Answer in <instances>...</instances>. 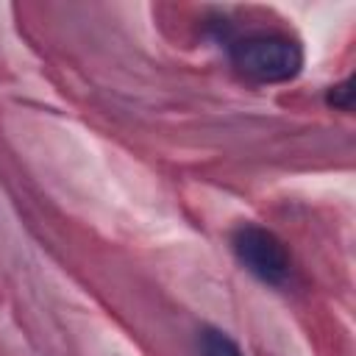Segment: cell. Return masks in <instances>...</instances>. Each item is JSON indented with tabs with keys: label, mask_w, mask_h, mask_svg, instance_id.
<instances>
[{
	"label": "cell",
	"mask_w": 356,
	"mask_h": 356,
	"mask_svg": "<svg viewBox=\"0 0 356 356\" xmlns=\"http://www.w3.org/2000/svg\"><path fill=\"white\" fill-rule=\"evenodd\" d=\"M234 70L253 83H284L303 70V47L284 31H250L228 39Z\"/></svg>",
	"instance_id": "obj_1"
},
{
	"label": "cell",
	"mask_w": 356,
	"mask_h": 356,
	"mask_svg": "<svg viewBox=\"0 0 356 356\" xmlns=\"http://www.w3.org/2000/svg\"><path fill=\"white\" fill-rule=\"evenodd\" d=\"M197 350L200 356H245L242 348L225 331L211 328V325L197 331Z\"/></svg>",
	"instance_id": "obj_3"
},
{
	"label": "cell",
	"mask_w": 356,
	"mask_h": 356,
	"mask_svg": "<svg viewBox=\"0 0 356 356\" xmlns=\"http://www.w3.org/2000/svg\"><path fill=\"white\" fill-rule=\"evenodd\" d=\"M231 250L236 261L261 284L284 286L292 273V259L286 245L264 225L242 222L231 234Z\"/></svg>",
	"instance_id": "obj_2"
},
{
	"label": "cell",
	"mask_w": 356,
	"mask_h": 356,
	"mask_svg": "<svg viewBox=\"0 0 356 356\" xmlns=\"http://www.w3.org/2000/svg\"><path fill=\"white\" fill-rule=\"evenodd\" d=\"M353 95H356L353 78H345V81L334 83V86L325 92V103H328L331 108H337V111H350V108H353Z\"/></svg>",
	"instance_id": "obj_4"
}]
</instances>
